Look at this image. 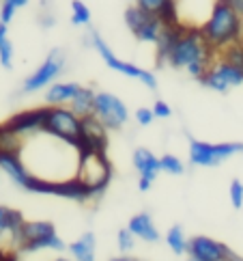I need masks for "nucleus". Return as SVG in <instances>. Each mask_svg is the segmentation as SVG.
<instances>
[{"instance_id": "f257e3e1", "label": "nucleus", "mask_w": 243, "mask_h": 261, "mask_svg": "<svg viewBox=\"0 0 243 261\" xmlns=\"http://www.w3.org/2000/svg\"><path fill=\"white\" fill-rule=\"evenodd\" d=\"M216 59L218 52L207 43L202 31L196 29V26H185L183 35L179 37L172 52L168 54L166 63L174 69H185L192 78L200 80Z\"/></svg>"}, {"instance_id": "e433bc0d", "label": "nucleus", "mask_w": 243, "mask_h": 261, "mask_svg": "<svg viewBox=\"0 0 243 261\" xmlns=\"http://www.w3.org/2000/svg\"><path fill=\"white\" fill-rule=\"evenodd\" d=\"M7 261H17V257H15V255H13V253H11V257H9V259H7Z\"/></svg>"}, {"instance_id": "72a5a7b5", "label": "nucleus", "mask_w": 243, "mask_h": 261, "mask_svg": "<svg viewBox=\"0 0 243 261\" xmlns=\"http://www.w3.org/2000/svg\"><path fill=\"white\" fill-rule=\"evenodd\" d=\"M226 3L232 7V9H235V11L243 17V0H226Z\"/></svg>"}, {"instance_id": "39448f33", "label": "nucleus", "mask_w": 243, "mask_h": 261, "mask_svg": "<svg viewBox=\"0 0 243 261\" xmlns=\"http://www.w3.org/2000/svg\"><path fill=\"white\" fill-rule=\"evenodd\" d=\"M90 41H93V48H95L97 52H99V57L104 59V63L108 65V67L112 69V71H118V73H123V76H127V78H134V80H138V82H142L144 87H148V89H157V78H155V73H151L148 69H142V67H138V65H134V63H127V61H120L114 52L110 50V45L101 39V37L97 35V33H93L90 35Z\"/></svg>"}, {"instance_id": "58836bf2", "label": "nucleus", "mask_w": 243, "mask_h": 261, "mask_svg": "<svg viewBox=\"0 0 243 261\" xmlns=\"http://www.w3.org/2000/svg\"><path fill=\"white\" fill-rule=\"evenodd\" d=\"M188 261H196V259H192V257H190V259H188Z\"/></svg>"}, {"instance_id": "6e6552de", "label": "nucleus", "mask_w": 243, "mask_h": 261, "mask_svg": "<svg viewBox=\"0 0 243 261\" xmlns=\"http://www.w3.org/2000/svg\"><path fill=\"white\" fill-rule=\"evenodd\" d=\"M93 115H95L108 129H118L127 123L129 110L125 101L112 95L108 91H95V106H93Z\"/></svg>"}, {"instance_id": "aec40b11", "label": "nucleus", "mask_w": 243, "mask_h": 261, "mask_svg": "<svg viewBox=\"0 0 243 261\" xmlns=\"http://www.w3.org/2000/svg\"><path fill=\"white\" fill-rule=\"evenodd\" d=\"M185 31V26L183 24H176V26H166L162 37H160V41L155 43V48H157V59L160 61H166L168 59V54L172 52V48L176 45V41H179V37L183 35Z\"/></svg>"}, {"instance_id": "a878e982", "label": "nucleus", "mask_w": 243, "mask_h": 261, "mask_svg": "<svg viewBox=\"0 0 243 261\" xmlns=\"http://www.w3.org/2000/svg\"><path fill=\"white\" fill-rule=\"evenodd\" d=\"M220 57H222L224 61L232 63L235 67H239V69L243 71V41H239V43H235V45H230V48H226V50H222V52H220Z\"/></svg>"}, {"instance_id": "4468645a", "label": "nucleus", "mask_w": 243, "mask_h": 261, "mask_svg": "<svg viewBox=\"0 0 243 261\" xmlns=\"http://www.w3.org/2000/svg\"><path fill=\"white\" fill-rule=\"evenodd\" d=\"M43 108H35V110H26V113L15 115L13 119H9L5 127L11 132L13 136H33V134H41L43 132Z\"/></svg>"}, {"instance_id": "9b49d317", "label": "nucleus", "mask_w": 243, "mask_h": 261, "mask_svg": "<svg viewBox=\"0 0 243 261\" xmlns=\"http://www.w3.org/2000/svg\"><path fill=\"white\" fill-rule=\"evenodd\" d=\"M188 253L196 261H243L235 250H230L224 242L207 236H194L188 240Z\"/></svg>"}, {"instance_id": "bb28decb", "label": "nucleus", "mask_w": 243, "mask_h": 261, "mask_svg": "<svg viewBox=\"0 0 243 261\" xmlns=\"http://www.w3.org/2000/svg\"><path fill=\"white\" fill-rule=\"evenodd\" d=\"M160 164H162V173H168V175H183V171H185L183 162L176 155H172V153L162 155Z\"/></svg>"}, {"instance_id": "6ab92c4d", "label": "nucleus", "mask_w": 243, "mask_h": 261, "mask_svg": "<svg viewBox=\"0 0 243 261\" xmlns=\"http://www.w3.org/2000/svg\"><path fill=\"white\" fill-rule=\"evenodd\" d=\"M24 222H26V218L22 216V212L0 205V238L11 236V240L15 242L17 236H20L22 227H24Z\"/></svg>"}, {"instance_id": "412c9836", "label": "nucleus", "mask_w": 243, "mask_h": 261, "mask_svg": "<svg viewBox=\"0 0 243 261\" xmlns=\"http://www.w3.org/2000/svg\"><path fill=\"white\" fill-rule=\"evenodd\" d=\"M93 106H95V91L88 89V87H82L80 93L71 99V104H69V108L82 119L93 115Z\"/></svg>"}, {"instance_id": "f3484780", "label": "nucleus", "mask_w": 243, "mask_h": 261, "mask_svg": "<svg viewBox=\"0 0 243 261\" xmlns=\"http://www.w3.org/2000/svg\"><path fill=\"white\" fill-rule=\"evenodd\" d=\"M52 233H56V229L48 220H26L22 231H20V236H17V240H15V244H17V248H22L26 244H31V242H37L41 238L52 236Z\"/></svg>"}, {"instance_id": "c756f323", "label": "nucleus", "mask_w": 243, "mask_h": 261, "mask_svg": "<svg viewBox=\"0 0 243 261\" xmlns=\"http://www.w3.org/2000/svg\"><path fill=\"white\" fill-rule=\"evenodd\" d=\"M136 7L140 9H144V11L148 13H155V15H160L162 13V9L170 3V0H134Z\"/></svg>"}, {"instance_id": "dca6fc26", "label": "nucleus", "mask_w": 243, "mask_h": 261, "mask_svg": "<svg viewBox=\"0 0 243 261\" xmlns=\"http://www.w3.org/2000/svg\"><path fill=\"white\" fill-rule=\"evenodd\" d=\"M127 229L132 231L138 240L148 242V244H155V242L160 240V231L155 229V222L151 218V214H146V212H140V214H136V216L129 218Z\"/></svg>"}, {"instance_id": "f704fd0d", "label": "nucleus", "mask_w": 243, "mask_h": 261, "mask_svg": "<svg viewBox=\"0 0 243 261\" xmlns=\"http://www.w3.org/2000/svg\"><path fill=\"white\" fill-rule=\"evenodd\" d=\"M7 3H11L15 9H22V7H26L28 3H31V0H7Z\"/></svg>"}, {"instance_id": "a211bd4d", "label": "nucleus", "mask_w": 243, "mask_h": 261, "mask_svg": "<svg viewBox=\"0 0 243 261\" xmlns=\"http://www.w3.org/2000/svg\"><path fill=\"white\" fill-rule=\"evenodd\" d=\"M67 248H69L73 261H95L97 259V240H95V233H93V231L82 233V236L78 240H73Z\"/></svg>"}, {"instance_id": "20e7f679", "label": "nucleus", "mask_w": 243, "mask_h": 261, "mask_svg": "<svg viewBox=\"0 0 243 261\" xmlns=\"http://www.w3.org/2000/svg\"><path fill=\"white\" fill-rule=\"evenodd\" d=\"M76 177L84 186H86L90 197H99V194L108 188L110 177H112V166L108 162L106 153H101V151H82Z\"/></svg>"}, {"instance_id": "ddd939ff", "label": "nucleus", "mask_w": 243, "mask_h": 261, "mask_svg": "<svg viewBox=\"0 0 243 261\" xmlns=\"http://www.w3.org/2000/svg\"><path fill=\"white\" fill-rule=\"evenodd\" d=\"M108 147V127L95 115L82 119V151H101Z\"/></svg>"}, {"instance_id": "5701e85b", "label": "nucleus", "mask_w": 243, "mask_h": 261, "mask_svg": "<svg viewBox=\"0 0 243 261\" xmlns=\"http://www.w3.org/2000/svg\"><path fill=\"white\" fill-rule=\"evenodd\" d=\"M166 244L170 246V250L174 255H183L188 253V238H185V233L179 225H174L172 229H168L166 233Z\"/></svg>"}, {"instance_id": "9d476101", "label": "nucleus", "mask_w": 243, "mask_h": 261, "mask_svg": "<svg viewBox=\"0 0 243 261\" xmlns=\"http://www.w3.org/2000/svg\"><path fill=\"white\" fill-rule=\"evenodd\" d=\"M63 69H65V54H63V50H52L39 67H37L31 76L24 80L22 93L28 95V93H37L41 89H48L50 85H54V80L63 73Z\"/></svg>"}, {"instance_id": "4be33fe9", "label": "nucleus", "mask_w": 243, "mask_h": 261, "mask_svg": "<svg viewBox=\"0 0 243 261\" xmlns=\"http://www.w3.org/2000/svg\"><path fill=\"white\" fill-rule=\"evenodd\" d=\"M65 248H67V244L58 238V233H52V236H48V238H41V240L22 246L20 250H24V253H37V250H58L60 253V250H65Z\"/></svg>"}, {"instance_id": "f03ea898", "label": "nucleus", "mask_w": 243, "mask_h": 261, "mask_svg": "<svg viewBox=\"0 0 243 261\" xmlns=\"http://www.w3.org/2000/svg\"><path fill=\"white\" fill-rule=\"evenodd\" d=\"M204 39L218 54L243 41V17L232 9L226 0H216L207 22L200 26Z\"/></svg>"}, {"instance_id": "0eeeda50", "label": "nucleus", "mask_w": 243, "mask_h": 261, "mask_svg": "<svg viewBox=\"0 0 243 261\" xmlns=\"http://www.w3.org/2000/svg\"><path fill=\"white\" fill-rule=\"evenodd\" d=\"M125 24L132 31V35L142 43H157L166 26L155 13H148L140 7H129L125 11Z\"/></svg>"}, {"instance_id": "b1692460", "label": "nucleus", "mask_w": 243, "mask_h": 261, "mask_svg": "<svg viewBox=\"0 0 243 261\" xmlns=\"http://www.w3.org/2000/svg\"><path fill=\"white\" fill-rule=\"evenodd\" d=\"M0 65H3L5 69L13 67V43L9 39L7 24H3V22H0Z\"/></svg>"}, {"instance_id": "c85d7f7f", "label": "nucleus", "mask_w": 243, "mask_h": 261, "mask_svg": "<svg viewBox=\"0 0 243 261\" xmlns=\"http://www.w3.org/2000/svg\"><path fill=\"white\" fill-rule=\"evenodd\" d=\"M116 242H118V248L123 250V253H129V250L134 248V244H136V236L129 229H120L116 233Z\"/></svg>"}, {"instance_id": "393cba45", "label": "nucleus", "mask_w": 243, "mask_h": 261, "mask_svg": "<svg viewBox=\"0 0 243 261\" xmlns=\"http://www.w3.org/2000/svg\"><path fill=\"white\" fill-rule=\"evenodd\" d=\"M71 24L73 26H90V9L82 0L71 3Z\"/></svg>"}, {"instance_id": "4c0bfd02", "label": "nucleus", "mask_w": 243, "mask_h": 261, "mask_svg": "<svg viewBox=\"0 0 243 261\" xmlns=\"http://www.w3.org/2000/svg\"><path fill=\"white\" fill-rule=\"evenodd\" d=\"M56 261H71V259H56Z\"/></svg>"}, {"instance_id": "1a4fd4ad", "label": "nucleus", "mask_w": 243, "mask_h": 261, "mask_svg": "<svg viewBox=\"0 0 243 261\" xmlns=\"http://www.w3.org/2000/svg\"><path fill=\"white\" fill-rule=\"evenodd\" d=\"M200 85H204L207 89L216 91V93H228L230 89L243 85V71L239 67H235L232 63L224 61L218 54V59L213 61L209 71L200 78Z\"/></svg>"}, {"instance_id": "f8f14e48", "label": "nucleus", "mask_w": 243, "mask_h": 261, "mask_svg": "<svg viewBox=\"0 0 243 261\" xmlns=\"http://www.w3.org/2000/svg\"><path fill=\"white\" fill-rule=\"evenodd\" d=\"M134 166L138 169V188L146 192L151 190V186L155 184L157 175L162 173V164H160V158H157L153 151H148V149L140 147L134 151Z\"/></svg>"}, {"instance_id": "2f4dec72", "label": "nucleus", "mask_w": 243, "mask_h": 261, "mask_svg": "<svg viewBox=\"0 0 243 261\" xmlns=\"http://www.w3.org/2000/svg\"><path fill=\"white\" fill-rule=\"evenodd\" d=\"M153 108H138L136 110V121H138V125H151L153 123Z\"/></svg>"}, {"instance_id": "423d86ee", "label": "nucleus", "mask_w": 243, "mask_h": 261, "mask_svg": "<svg viewBox=\"0 0 243 261\" xmlns=\"http://www.w3.org/2000/svg\"><path fill=\"white\" fill-rule=\"evenodd\" d=\"M243 153V143H202L192 138L190 141V162L194 166H218L228 158Z\"/></svg>"}, {"instance_id": "cd10ccee", "label": "nucleus", "mask_w": 243, "mask_h": 261, "mask_svg": "<svg viewBox=\"0 0 243 261\" xmlns=\"http://www.w3.org/2000/svg\"><path fill=\"white\" fill-rule=\"evenodd\" d=\"M228 194H230V205L232 207L241 210L243 207V181L241 179H232L230 188H228Z\"/></svg>"}, {"instance_id": "7ed1b4c3", "label": "nucleus", "mask_w": 243, "mask_h": 261, "mask_svg": "<svg viewBox=\"0 0 243 261\" xmlns=\"http://www.w3.org/2000/svg\"><path fill=\"white\" fill-rule=\"evenodd\" d=\"M43 110V134L78 147L82 153V117H78L69 106H48Z\"/></svg>"}, {"instance_id": "2eb2a0df", "label": "nucleus", "mask_w": 243, "mask_h": 261, "mask_svg": "<svg viewBox=\"0 0 243 261\" xmlns=\"http://www.w3.org/2000/svg\"><path fill=\"white\" fill-rule=\"evenodd\" d=\"M80 89L82 85L78 82H54L45 91V101H48V106H69Z\"/></svg>"}, {"instance_id": "7c9ffc66", "label": "nucleus", "mask_w": 243, "mask_h": 261, "mask_svg": "<svg viewBox=\"0 0 243 261\" xmlns=\"http://www.w3.org/2000/svg\"><path fill=\"white\" fill-rule=\"evenodd\" d=\"M15 13H17V9H15L11 3L3 0V5H0V22L9 26V24H11V20L15 17Z\"/></svg>"}, {"instance_id": "c9c22d12", "label": "nucleus", "mask_w": 243, "mask_h": 261, "mask_svg": "<svg viewBox=\"0 0 243 261\" xmlns=\"http://www.w3.org/2000/svg\"><path fill=\"white\" fill-rule=\"evenodd\" d=\"M112 261H136V259H132V257H116V259H112Z\"/></svg>"}, {"instance_id": "473e14b6", "label": "nucleus", "mask_w": 243, "mask_h": 261, "mask_svg": "<svg viewBox=\"0 0 243 261\" xmlns=\"http://www.w3.org/2000/svg\"><path fill=\"white\" fill-rule=\"evenodd\" d=\"M153 115H155V119H168L172 115V108L168 106L164 99H157L155 106H153Z\"/></svg>"}]
</instances>
